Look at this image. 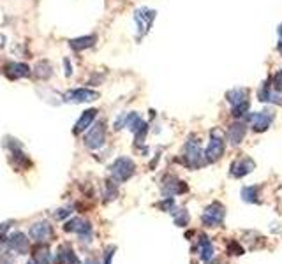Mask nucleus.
Listing matches in <instances>:
<instances>
[{
	"mask_svg": "<svg viewBox=\"0 0 282 264\" xmlns=\"http://www.w3.org/2000/svg\"><path fill=\"white\" fill-rule=\"evenodd\" d=\"M110 173H111V178H113L117 183H124V181H127L129 178L136 173V164L129 157H118L117 161L111 164Z\"/></svg>",
	"mask_w": 282,
	"mask_h": 264,
	"instance_id": "obj_2",
	"label": "nucleus"
},
{
	"mask_svg": "<svg viewBox=\"0 0 282 264\" xmlns=\"http://www.w3.org/2000/svg\"><path fill=\"white\" fill-rule=\"evenodd\" d=\"M256 95H258L259 102L282 104V94H279V92L273 90L272 85H270V81H263V83L259 85L258 92H256Z\"/></svg>",
	"mask_w": 282,
	"mask_h": 264,
	"instance_id": "obj_10",
	"label": "nucleus"
},
{
	"mask_svg": "<svg viewBox=\"0 0 282 264\" xmlns=\"http://www.w3.org/2000/svg\"><path fill=\"white\" fill-rule=\"evenodd\" d=\"M228 252H229V254H233V255H242L243 254V248L240 247L236 241H233V243L228 247Z\"/></svg>",
	"mask_w": 282,
	"mask_h": 264,
	"instance_id": "obj_29",
	"label": "nucleus"
},
{
	"mask_svg": "<svg viewBox=\"0 0 282 264\" xmlns=\"http://www.w3.org/2000/svg\"><path fill=\"white\" fill-rule=\"evenodd\" d=\"M199 257L205 262H208L214 257V245L206 236H201V241H199Z\"/></svg>",
	"mask_w": 282,
	"mask_h": 264,
	"instance_id": "obj_21",
	"label": "nucleus"
},
{
	"mask_svg": "<svg viewBox=\"0 0 282 264\" xmlns=\"http://www.w3.org/2000/svg\"><path fill=\"white\" fill-rule=\"evenodd\" d=\"M95 43H97V35H81V37H76V39H70L69 48L73 51H78V53H80V51L92 48Z\"/></svg>",
	"mask_w": 282,
	"mask_h": 264,
	"instance_id": "obj_17",
	"label": "nucleus"
},
{
	"mask_svg": "<svg viewBox=\"0 0 282 264\" xmlns=\"http://www.w3.org/2000/svg\"><path fill=\"white\" fill-rule=\"evenodd\" d=\"M226 152V144H224V139L219 136L211 137L208 146H206L205 150V159L206 162H217L222 159V155H224Z\"/></svg>",
	"mask_w": 282,
	"mask_h": 264,
	"instance_id": "obj_9",
	"label": "nucleus"
},
{
	"mask_svg": "<svg viewBox=\"0 0 282 264\" xmlns=\"http://www.w3.org/2000/svg\"><path fill=\"white\" fill-rule=\"evenodd\" d=\"M245 134H247L245 122L243 120L235 122V124H231L228 129V141L233 144V146H238V144L243 141V137H245Z\"/></svg>",
	"mask_w": 282,
	"mask_h": 264,
	"instance_id": "obj_14",
	"label": "nucleus"
},
{
	"mask_svg": "<svg viewBox=\"0 0 282 264\" xmlns=\"http://www.w3.org/2000/svg\"><path fill=\"white\" fill-rule=\"evenodd\" d=\"M162 192H164L168 198H173V196H178V194H184V192H187V185L184 183V181L177 180V178H166L164 180V185H162Z\"/></svg>",
	"mask_w": 282,
	"mask_h": 264,
	"instance_id": "obj_16",
	"label": "nucleus"
},
{
	"mask_svg": "<svg viewBox=\"0 0 282 264\" xmlns=\"http://www.w3.org/2000/svg\"><path fill=\"white\" fill-rule=\"evenodd\" d=\"M169 213L175 217V224L180 225V228H184V225H187L189 222V213L187 211H178V210H171Z\"/></svg>",
	"mask_w": 282,
	"mask_h": 264,
	"instance_id": "obj_27",
	"label": "nucleus"
},
{
	"mask_svg": "<svg viewBox=\"0 0 282 264\" xmlns=\"http://www.w3.org/2000/svg\"><path fill=\"white\" fill-rule=\"evenodd\" d=\"M106 141V125L102 122L95 124L94 127H90V131L85 134V146L90 150H97L104 144Z\"/></svg>",
	"mask_w": 282,
	"mask_h": 264,
	"instance_id": "obj_7",
	"label": "nucleus"
},
{
	"mask_svg": "<svg viewBox=\"0 0 282 264\" xmlns=\"http://www.w3.org/2000/svg\"><path fill=\"white\" fill-rule=\"evenodd\" d=\"M87 264H94V262H92V261H88V262H87Z\"/></svg>",
	"mask_w": 282,
	"mask_h": 264,
	"instance_id": "obj_36",
	"label": "nucleus"
},
{
	"mask_svg": "<svg viewBox=\"0 0 282 264\" xmlns=\"http://www.w3.org/2000/svg\"><path fill=\"white\" fill-rule=\"evenodd\" d=\"M155 13L154 9H148V7H141L134 13V21H136V27H138V39H141L143 35H147L150 32L152 25L155 21Z\"/></svg>",
	"mask_w": 282,
	"mask_h": 264,
	"instance_id": "obj_3",
	"label": "nucleus"
},
{
	"mask_svg": "<svg viewBox=\"0 0 282 264\" xmlns=\"http://www.w3.org/2000/svg\"><path fill=\"white\" fill-rule=\"evenodd\" d=\"M95 117H97V109H87V111H83V115L80 117V120L74 124V129H73V132L76 134H81V132H85V131H88V127H90L92 124H94V120H95Z\"/></svg>",
	"mask_w": 282,
	"mask_h": 264,
	"instance_id": "obj_15",
	"label": "nucleus"
},
{
	"mask_svg": "<svg viewBox=\"0 0 282 264\" xmlns=\"http://www.w3.org/2000/svg\"><path fill=\"white\" fill-rule=\"evenodd\" d=\"M58 211H60V213H55V217H57V218H64L65 215H69L67 210H58Z\"/></svg>",
	"mask_w": 282,
	"mask_h": 264,
	"instance_id": "obj_34",
	"label": "nucleus"
},
{
	"mask_svg": "<svg viewBox=\"0 0 282 264\" xmlns=\"http://www.w3.org/2000/svg\"><path fill=\"white\" fill-rule=\"evenodd\" d=\"M249 109H251V102L249 100H245V102L238 104V106H233L231 107V115L233 118H236V120H243V118H247L249 115Z\"/></svg>",
	"mask_w": 282,
	"mask_h": 264,
	"instance_id": "obj_23",
	"label": "nucleus"
},
{
	"mask_svg": "<svg viewBox=\"0 0 282 264\" xmlns=\"http://www.w3.org/2000/svg\"><path fill=\"white\" fill-rule=\"evenodd\" d=\"M0 264H13L11 257H7L6 254H0Z\"/></svg>",
	"mask_w": 282,
	"mask_h": 264,
	"instance_id": "obj_33",
	"label": "nucleus"
},
{
	"mask_svg": "<svg viewBox=\"0 0 282 264\" xmlns=\"http://www.w3.org/2000/svg\"><path fill=\"white\" fill-rule=\"evenodd\" d=\"M256 167V162L252 161L251 157H247V155H243V157L236 159L235 162L229 167V173H231L233 178H243L247 176L249 173H252Z\"/></svg>",
	"mask_w": 282,
	"mask_h": 264,
	"instance_id": "obj_8",
	"label": "nucleus"
},
{
	"mask_svg": "<svg viewBox=\"0 0 282 264\" xmlns=\"http://www.w3.org/2000/svg\"><path fill=\"white\" fill-rule=\"evenodd\" d=\"M99 99V92L90 90V88H73L64 94V100L70 104H83V102H94Z\"/></svg>",
	"mask_w": 282,
	"mask_h": 264,
	"instance_id": "obj_6",
	"label": "nucleus"
},
{
	"mask_svg": "<svg viewBox=\"0 0 282 264\" xmlns=\"http://www.w3.org/2000/svg\"><path fill=\"white\" fill-rule=\"evenodd\" d=\"M258 196H259V188L258 187H243L242 188V199L245 203H258Z\"/></svg>",
	"mask_w": 282,
	"mask_h": 264,
	"instance_id": "obj_24",
	"label": "nucleus"
},
{
	"mask_svg": "<svg viewBox=\"0 0 282 264\" xmlns=\"http://www.w3.org/2000/svg\"><path fill=\"white\" fill-rule=\"evenodd\" d=\"M28 234L37 243H43V241H50L53 238V229H51V225L48 222H37L30 228Z\"/></svg>",
	"mask_w": 282,
	"mask_h": 264,
	"instance_id": "obj_12",
	"label": "nucleus"
},
{
	"mask_svg": "<svg viewBox=\"0 0 282 264\" xmlns=\"http://www.w3.org/2000/svg\"><path fill=\"white\" fill-rule=\"evenodd\" d=\"M226 100L233 106H238V104L249 100V90L247 88H231L229 92H226Z\"/></svg>",
	"mask_w": 282,
	"mask_h": 264,
	"instance_id": "obj_20",
	"label": "nucleus"
},
{
	"mask_svg": "<svg viewBox=\"0 0 282 264\" xmlns=\"http://www.w3.org/2000/svg\"><path fill=\"white\" fill-rule=\"evenodd\" d=\"M273 118H275V113L270 109H263L259 113H251L247 117V120L251 122V127L254 132H266L272 125Z\"/></svg>",
	"mask_w": 282,
	"mask_h": 264,
	"instance_id": "obj_4",
	"label": "nucleus"
},
{
	"mask_svg": "<svg viewBox=\"0 0 282 264\" xmlns=\"http://www.w3.org/2000/svg\"><path fill=\"white\" fill-rule=\"evenodd\" d=\"M57 262L58 264H80V259L74 254V250L69 245H60L57 252Z\"/></svg>",
	"mask_w": 282,
	"mask_h": 264,
	"instance_id": "obj_19",
	"label": "nucleus"
},
{
	"mask_svg": "<svg viewBox=\"0 0 282 264\" xmlns=\"http://www.w3.org/2000/svg\"><path fill=\"white\" fill-rule=\"evenodd\" d=\"M34 264H50L48 248H37L36 254H34Z\"/></svg>",
	"mask_w": 282,
	"mask_h": 264,
	"instance_id": "obj_26",
	"label": "nucleus"
},
{
	"mask_svg": "<svg viewBox=\"0 0 282 264\" xmlns=\"http://www.w3.org/2000/svg\"><path fill=\"white\" fill-rule=\"evenodd\" d=\"M7 247H9L13 252H16V254L23 255V254H27L28 252V238L25 236L23 233L16 231L7 238Z\"/></svg>",
	"mask_w": 282,
	"mask_h": 264,
	"instance_id": "obj_13",
	"label": "nucleus"
},
{
	"mask_svg": "<svg viewBox=\"0 0 282 264\" xmlns=\"http://www.w3.org/2000/svg\"><path fill=\"white\" fill-rule=\"evenodd\" d=\"M184 161H185V166L192 167V169H199V167L206 162L205 152L201 150V144H199L198 137H196L194 134H191V136L187 137V141H185Z\"/></svg>",
	"mask_w": 282,
	"mask_h": 264,
	"instance_id": "obj_1",
	"label": "nucleus"
},
{
	"mask_svg": "<svg viewBox=\"0 0 282 264\" xmlns=\"http://www.w3.org/2000/svg\"><path fill=\"white\" fill-rule=\"evenodd\" d=\"M143 118L139 117L138 113H127V117H125V127L129 129L132 134H136L139 131L141 127H143Z\"/></svg>",
	"mask_w": 282,
	"mask_h": 264,
	"instance_id": "obj_22",
	"label": "nucleus"
},
{
	"mask_svg": "<svg viewBox=\"0 0 282 264\" xmlns=\"http://www.w3.org/2000/svg\"><path fill=\"white\" fill-rule=\"evenodd\" d=\"M64 69H65V76H73V65H70L69 58H64Z\"/></svg>",
	"mask_w": 282,
	"mask_h": 264,
	"instance_id": "obj_30",
	"label": "nucleus"
},
{
	"mask_svg": "<svg viewBox=\"0 0 282 264\" xmlns=\"http://www.w3.org/2000/svg\"><path fill=\"white\" fill-rule=\"evenodd\" d=\"M224 217H226L224 206H222L221 203H211L210 206L203 211L201 220H203V224L208 225V228H219V225L224 222Z\"/></svg>",
	"mask_w": 282,
	"mask_h": 264,
	"instance_id": "obj_5",
	"label": "nucleus"
},
{
	"mask_svg": "<svg viewBox=\"0 0 282 264\" xmlns=\"http://www.w3.org/2000/svg\"><path fill=\"white\" fill-rule=\"evenodd\" d=\"M277 33H279V43L282 44V25H279V28H277Z\"/></svg>",
	"mask_w": 282,
	"mask_h": 264,
	"instance_id": "obj_35",
	"label": "nucleus"
},
{
	"mask_svg": "<svg viewBox=\"0 0 282 264\" xmlns=\"http://www.w3.org/2000/svg\"><path fill=\"white\" fill-rule=\"evenodd\" d=\"M53 74V70H51V65L48 64V62H39L36 67V76L39 78V80H48V78Z\"/></svg>",
	"mask_w": 282,
	"mask_h": 264,
	"instance_id": "obj_25",
	"label": "nucleus"
},
{
	"mask_svg": "<svg viewBox=\"0 0 282 264\" xmlns=\"http://www.w3.org/2000/svg\"><path fill=\"white\" fill-rule=\"evenodd\" d=\"M64 231H67V233H78V234H90L92 231V228H90V224H88L87 220H83V218H70V220L67 222V224L64 225Z\"/></svg>",
	"mask_w": 282,
	"mask_h": 264,
	"instance_id": "obj_18",
	"label": "nucleus"
},
{
	"mask_svg": "<svg viewBox=\"0 0 282 264\" xmlns=\"http://www.w3.org/2000/svg\"><path fill=\"white\" fill-rule=\"evenodd\" d=\"M4 74H6L7 80L16 81V80H21V78L30 76V67L23 64V62H11V64L4 67Z\"/></svg>",
	"mask_w": 282,
	"mask_h": 264,
	"instance_id": "obj_11",
	"label": "nucleus"
},
{
	"mask_svg": "<svg viewBox=\"0 0 282 264\" xmlns=\"http://www.w3.org/2000/svg\"><path fill=\"white\" fill-rule=\"evenodd\" d=\"M28 264H34V262H28Z\"/></svg>",
	"mask_w": 282,
	"mask_h": 264,
	"instance_id": "obj_37",
	"label": "nucleus"
},
{
	"mask_svg": "<svg viewBox=\"0 0 282 264\" xmlns=\"http://www.w3.org/2000/svg\"><path fill=\"white\" fill-rule=\"evenodd\" d=\"M270 85H272L273 90L282 94V69H279L272 78H270Z\"/></svg>",
	"mask_w": 282,
	"mask_h": 264,
	"instance_id": "obj_28",
	"label": "nucleus"
},
{
	"mask_svg": "<svg viewBox=\"0 0 282 264\" xmlns=\"http://www.w3.org/2000/svg\"><path fill=\"white\" fill-rule=\"evenodd\" d=\"M7 228H9L7 224H0V243H2V241L6 240V236H4V234H6Z\"/></svg>",
	"mask_w": 282,
	"mask_h": 264,
	"instance_id": "obj_32",
	"label": "nucleus"
},
{
	"mask_svg": "<svg viewBox=\"0 0 282 264\" xmlns=\"http://www.w3.org/2000/svg\"><path fill=\"white\" fill-rule=\"evenodd\" d=\"M113 252H115V248H113V247L108 248L106 257H104V264H111V259H113Z\"/></svg>",
	"mask_w": 282,
	"mask_h": 264,
	"instance_id": "obj_31",
	"label": "nucleus"
}]
</instances>
